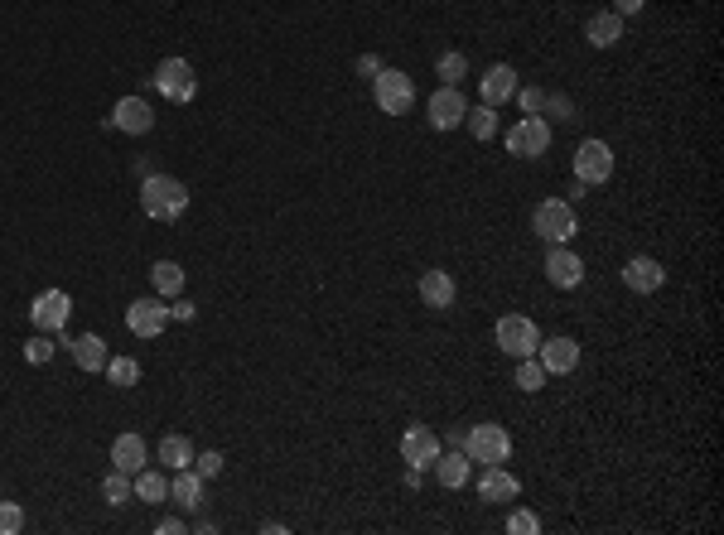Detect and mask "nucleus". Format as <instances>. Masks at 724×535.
Masks as SVG:
<instances>
[{"instance_id":"35","label":"nucleus","mask_w":724,"mask_h":535,"mask_svg":"<svg viewBox=\"0 0 724 535\" xmlns=\"http://www.w3.org/2000/svg\"><path fill=\"white\" fill-rule=\"evenodd\" d=\"M223 468H227V458L218 454V449H203V454H194V473H198L203 482H208V478H218Z\"/></svg>"},{"instance_id":"38","label":"nucleus","mask_w":724,"mask_h":535,"mask_svg":"<svg viewBox=\"0 0 724 535\" xmlns=\"http://www.w3.org/2000/svg\"><path fill=\"white\" fill-rule=\"evenodd\" d=\"M507 531L512 535H536L541 531V521H536L531 511H512V516H507Z\"/></svg>"},{"instance_id":"30","label":"nucleus","mask_w":724,"mask_h":535,"mask_svg":"<svg viewBox=\"0 0 724 535\" xmlns=\"http://www.w3.org/2000/svg\"><path fill=\"white\" fill-rule=\"evenodd\" d=\"M102 497H107V507H126V502L136 497V482H131V473L112 468V473L102 478Z\"/></svg>"},{"instance_id":"15","label":"nucleus","mask_w":724,"mask_h":535,"mask_svg":"<svg viewBox=\"0 0 724 535\" xmlns=\"http://www.w3.org/2000/svg\"><path fill=\"white\" fill-rule=\"evenodd\" d=\"M112 126L121 135H150L155 131V107L145 97H121L112 107Z\"/></svg>"},{"instance_id":"23","label":"nucleus","mask_w":724,"mask_h":535,"mask_svg":"<svg viewBox=\"0 0 724 535\" xmlns=\"http://www.w3.org/2000/svg\"><path fill=\"white\" fill-rule=\"evenodd\" d=\"M63 348L73 352L78 372H102V367H107V343H102L97 333H78V338H68Z\"/></svg>"},{"instance_id":"13","label":"nucleus","mask_w":724,"mask_h":535,"mask_svg":"<svg viewBox=\"0 0 724 535\" xmlns=\"http://www.w3.org/2000/svg\"><path fill=\"white\" fill-rule=\"evenodd\" d=\"M440 449H445V444H440V434H435V429H425V425H411L406 434H401V458H406L416 473H425V468L440 458Z\"/></svg>"},{"instance_id":"11","label":"nucleus","mask_w":724,"mask_h":535,"mask_svg":"<svg viewBox=\"0 0 724 535\" xmlns=\"http://www.w3.org/2000/svg\"><path fill=\"white\" fill-rule=\"evenodd\" d=\"M165 323H169V304L160 295H145L126 309V328H131L136 338H160Z\"/></svg>"},{"instance_id":"27","label":"nucleus","mask_w":724,"mask_h":535,"mask_svg":"<svg viewBox=\"0 0 724 535\" xmlns=\"http://www.w3.org/2000/svg\"><path fill=\"white\" fill-rule=\"evenodd\" d=\"M541 116H546L551 126H575V121H580V107H575V97H570V92H546Z\"/></svg>"},{"instance_id":"31","label":"nucleus","mask_w":724,"mask_h":535,"mask_svg":"<svg viewBox=\"0 0 724 535\" xmlns=\"http://www.w3.org/2000/svg\"><path fill=\"white\" fill-rule=\"evenodd\" d=\"M102 372H107V381H112L116 391H131V386L140 381V362H136V357H107V367H102Z\"/></svg>"},{"instance_id":"4","label":"nucleus","mask_w":724,"mask_h":535,"mask_svg":"<svg viewBox=\"0 0 724 535\" xmlns=\"http://www.w3.org/2000/svg\"><path fill=\"white\" fill-rule=\"evenodd\" d=\"M372 97H377V107L387 111V116H406V111L416 107V82L401 68H382L372 78Z\"/></svg>"},{"instance_id":"37","label":"nucleus","mask_w":724,"mask_h":535,"mask_svg":"<svg viewBox=\"0 0 724 535\" xmlns=\"http://www.w3.org/2000/svg\"><path fill=\"white\" fill-rule=\"evenodd\" d=\"M541 102H546V87H517V107H522V116H541Z\"/></svg>"},{"instance_id":"16","label":"nucleus","mask_w":724,"mask_h":535,"mask_svg":"<svg viewBox=\"0 0 724 535\" xmlns=\"http://www.w3.org/2000/svg\"><path fill=\"white\" fill-rule=\"evenodd\" d=\"M623 285L633 290V295H657L662 285H667V270L657 256H633L628 266H623Z\"/></svg>"},{"instance_id":"2","label":"nucleus","mask_w":724,"mask_h":535,"mask_svg":"<svg viewBox=\"0 0 724 535\" xmlns=\"http://www.w3.org/2000/svg\"><path fill=\"white\" fill-rule=\"evenodd\" d=\"M531 227H536V237L546 246H570V237L580 232V217L570 208V198H546V203H536Z\"/></svg>"},{"instance_id":"6","label":"nucleus","mask_w":724,"mask_h":535,"mask_svg":"<svg viewBox=\"0 0 724 535\" xmlns=\"http://www.w3.org/2000/svg\"><path fill=\"white\" fill-rule=\"evenodd\" d=\"M464 454L474 458V463H507L512 458V434L502 425H474L469 434H464Z\"/></svg>"},{"instance_id":"20","label":"nucleus","mask_w":724,"mask_h":535,"mask_svg":"<svg viewBox=\"0 0 724 535\" xmlns=\"http://www.w3.org/2000/svg\"><path fill=\"white\" fill-rule=\"evenodd\" d=\"M430 468H435V478H440V487H449V492H459L464 482L474 478V458L464 454V449H449V454L440 449V458H435Z\"/></svg>"},{"instance_id":"29","label":"nucleus","mask_w":724,"mask_h":535,"mask_svg":"<svg viewBox=\"0 0 724 535\" xmlns=\"http://www.w3.org/2000/svg\"><path fill=\"white\" fill-rule=\"evenodd\" d=\"M464 126L474 140H493L498 135V107H488V102H478V107L464 111Z\"/></svg>"},{"instance_id":"32","label":"nucleus","mask_w":724,"mask_h":535,"mask_svg":"<svg viewBox=\"0 0 724 535\" xmlns=\"http://www.w3.org/2000/svg\"><path fill=\"white\" fill-rule=\"evenodd\" d=\"M551 376H546V367L536 362V357H517V372H512V386L517 391H541Z\"/></svg>"},{"instance_id":"9","label":"nucleus","mask_w":724,"mask_h":535,"mask_svg":"<svg viewBox=\"0 0 724 535\" xmlns=\"http://www.w3.org/2000/svg\"><path fill=\"white\" fill-rule=\"evenodd\" d=\"M425 111H430V126L435 131H454V126H464V111H469V102H464V92L459 87H435L430 92V102H425Z\"/></svg>"},{"instance_id":"17","label":"nucleus","mask_w":724,"mask_h":535,"mask_svg":"<svg viewBox=\"0 0 724 535\" xmlns=\"http://www.w3.org/2000/svg\"><path fill=\"white\" fill-rule=\"evenodd\" d=\"M517 87H522V82H517V68H512V63H493V68L478 78V97H483L488 107H502V102L517 97Z\"/></svg>"},{"instance_id":"34","label":"nucleus","mask_w":724,"mask_h":535,"mask_svg":"<svg viewBox=\"0 0 724 535\" xmlns=\"http://www.w3.org/2000/svg\"><path fill=\"white\" fill-rule=\"evenodd\" d=\"M54 352H58V343H54V338L34 328V338H29V343H25V362H34V367H44V362H49Z\"/></svg>"},{"instance_id":"14","label":"nucleus","mask_w":724,"mask_h":535,"mask_svg":"<svg viewBox=\"0 0 724 535\" xmlns=\"http://www.w3.org/2000/svg\"><path fill=\"white\" fill-rule=\"evenodd\" d=\"M541 270H546V280H551L556 290H575V285L585 280V261H580V251H570V246H551Z\"/></svg>"},{"instance_id":"8","label":"nucleus","mask_w":724,"mask_h":535,"mask_svg":"<svg viewBox=\"0 0 724 535\" xmlns=\"http://www.w3.org/2000/svg\"><path fill=\"white\" fill-rule=\"evenodd\" d=\"M570 169H575V179H580L585 188L589 184H609L613 179V150L604 145V140H580Z\"/></svg>"},{"instance_id":"10","label":"nucleus","mask_w":724,"mask_h":535,"mask_svg":"<svg viewBox=\"0 0 724 535\" xmlns=\"http://www.w3.org/2000/svg\"><path fill=\"white\" fill-rule=\"evenodd\" d=\"M73 314V299L63 295V290H39L34 304H29V323L39 328V333H58L63 323Z\"/></svg>"},{"instance_id":"28","label":"nucleus","mask_w":724,"mask_h":535,"mask_svg":"<svg viewBox=\"0 0 724 535\" xmlns=\"http://www.w3.org/2000/svg\"><path fill=\"white\" fill-rule=\"evenodd\" d=\"M131 482H136V497L140 502H150V507H160V502L169 497V478L165 473H155V468H140Z\"/></svg>"},{"instance_id":"42","label":"nucleus","mask_w":724,"mask_h":535,"mask_svg":"<svg viewBox=\"0 0 724 535\" xmlns=\"http://www.w3.org/2000/svg\"><path fill=\"white\" fill-rule=\"evenodd\" d=\"M155 531H160V535H179V531H189V526H184L179 516H165V521H155Z\"/></svg>"},{"instance_id":"33","label":"nucleus","mask_w":724,"mask_h":535,"mask_svg":"<svg viewBox=\"0 0 724 535\" xmlns=\"http://www.w3.org/2000/svg\"><path fill=\"white\" fill-rule=\"evenodd\" d=\"M435 78L445 82V87H459V82L469 78V58L459 54V49H449V54H440V63H435Z\"/></svg>"},{"instance_id":"5","label":"nucleus","mask_w":724,"mask_h":535,"mask_svg":"<svg viewBox=\"0 0 724 535\" xmlns=\"http://www.w3.org/2000/svg\"><path fill=\"white\" fill-rule=\"evenodd\" d=\"M493 343H498L507 357H536V348H541V328H536L527 314H502L498 328H493Z\"/></svg>"},{"instance_id":"21","label":"nucleus","mask_w":724,"mask_h":535,"mask_svg":"<svg viewBox=\"0 0 724 535\" xmlns=\"http://www.w3.org/2000/svg\"><path fill=\"white\" fill-rule=\"evenodd\" d=\"M169 497H174V507L198 516L203 511V478H198L194 468H179L174 478H169Z\"/></svg>"},{"instance_id":"41","label":"nucleus","mask_w":724,"mask_h":535,"mask_svg":"<svg viewBox=\"0 0 724 535\" xmlns=\"http://www.w3.org/2000/svg\"><path fill=\"white\" fill-rule=\"evenodd\" d=\"M642 5H647V0H613L609 10H613V15H623V20H628V15H638Z\"/></svg>"},{"instance_id":"12","label":"nucleus","mask_w":724,"mask_h":535,"mask_svg":"<svg viewBox=\"0 0 724 535\" xmlns=\"http://www.w3.org/2000/svg\"><path fill=\"white\" fill-rule=\"evenodd\" d=\"M536 362L546 367V376H570L575 367H580V343H575V338H565V333H556V338H541Z\"/></svg>"},{"instance_id":"25","label":"nucleus","mask_w":724,"mask_h":535,"mask_svg":"<svg viewBox=\"0 0 724 535\" xmlns=\"http://www.w3.org/2000/svg\"><path fill=\"white\" fill-rule=\"evenodd\" d=\"M150 285H155L160 299H174L184 290V266H179V261H155V266H150Z\"/></svg>"},{"instance_id":"24","label":"nucleus","mask_w":724,"mask_h":535,"mask_svg":"<svg viewBox=\"0 0 724 535\" xmlns=\"http://www.w3.org/2000/svg\"><path fill=\"white\" fill-rule=\"evenodd\" d=\"M585 39L594 44V49H613V44L623 39V15H613V10L589 15V20H585Z\"/></svg>"},{"instance_id":"18","label":"nucleus","mask_w":724,"mask_h":535,"mask_svg":"<svg viewBox=\"0 0 724 535\" xmlns=\"http://www.w3.org/2000/svg\"><path fill=\"white\" fill-rule=\"evenodd\" d=\"M517 492H522V482L512 478L502 463H488V468H483V478H478V497H483V502L507 507V502H517Z\"/></svg>"},{"instance_id":"36","label":"nucleus","mask_w":724,"mask_h":535,"mask_svg":"<svg viewBox=\"0 0 724 535\" xmlns=\"http://www.w3.org/2000/svg\"><path fill=\"white\" fill-rule=\"evenodd\" d=\"M25 531V507L20 502H0V535H20Z\"/></svg>"},{"instance_id":"39","label":"nucleus","mask_w":724,"mask_h":535,"mask_svg":"<svg viewBox=\"0 0 724 535\" xmlns=\"http://www.w3.org/2000/svg\"><path fill=\"white\" fill-rule=\"evenodd\" d=\"M353 68H358L362 78H377V73H382V68H387V63H382V58H377V54H362L358 63H353Z\"/></svg>"},{"instance_id":"40","label":"nucleus","mask_w":724,"mask_h":535,"mask_svg":"<svg viewBox=\"0 0 724 535\" xmlns=\"http://www.w3.org/2000/svg\"><path fill=\"white\" fill-rule=\"evenodd\" d=\"M198 309H194V299H179V304H169V319H179V323H189Z\"/></svg>"},{"instance_id":"26","label":"nucleus","mask_w":724,"mask_h":535,"mask_svg":"<svg viewBox=\"0 0 724 535\" xmlns=\"http://www.w3.org/2000/svg\"><path fill=\"white\" fill-rule=\"evenodd\" d=\"M160 463H165L169 473L194 468V444H189L184 434H165V439H160Z\"/></svg>"},{"instance_id":"22","label":"nucleus","mask_w":724,"mask_h":535,"mask_svg":"<svg viewBox=\"0 0 724 535\" xmlns=\"http://www.w3.org/2000/svg\"><path fill=\"white\" fill-rule=\"evenodd\" d=\"M145 463H150L145 439H140V434H116V439H112V468H121V473H131V478H136Z\"/></svg>"},{"instance_id":"7","label":"nucleus","mask_w":724,"mask_h":535,"mask_svg":"<svg viewBox=\"0 0 724 535\" xmlns=\"http://www.w3.org/2000/svg\"><path fill=\"white\" fill-rule=\"evenodd\" d=\"M150 82L165 92L169 102H194L198 97V78H194V63H189V58H160Z\"/></svg>"},{"instance_id":"3","label":"nucleus","mask_w":724,"mask_h":535,"mask_svg":"<svg viewBox=\"0 0 724 535\" xmlns=\"http://www.w3.org/2000/svg\"><path fill=\"white\" fill-rule=\"evenodd\" d=\"M551 140H556V126H551L546 116H522V121L507 131V155H517V160H541V155L551 150Z\"/></svg>"},{"instance_id":"43","label":"nucleus","mask_w":724,"mask_h":535,"mask_svg":"<svg viewBox=\"0 0 724 535\" xmlns=\"http://www.w3.org/2000/svg\"><path fill=\"white\" fill-rule=\"evenodd\" d=\"M464 434H469V429H464V425H454V429L445 434V439H440V444H449V449H464Z\"/></svg>"},{"instance_id":"1","label":"nucleus","mask_w":724,"mask_h":535,"mask_svg":"<svg viewBox=\"0 0 724 535\" xmlns=\"http://www.w3.org/2000/svg\"><path fill=\"white\" fill-rule=\"evenodd\" d=\"M184 208H189V188L179 184L174 174H145L140 213L155 217V222H174V217H184Z\"/></svg>"},{"instance_id":"19","label":"nucleus","mask_w":724,"mask_h":535,"mask_svg":"<svg viewBox=\"0 0 724 535\" xmlns=\"http://www.w3.org/2000/svg\"><path fill=\"white\" fill-rule=\"evenodd\" d=\"M454 299H459V285H454L449 270L430 266L420 275V304H425V309H454Z\"/></svg>"}]
</instances>
